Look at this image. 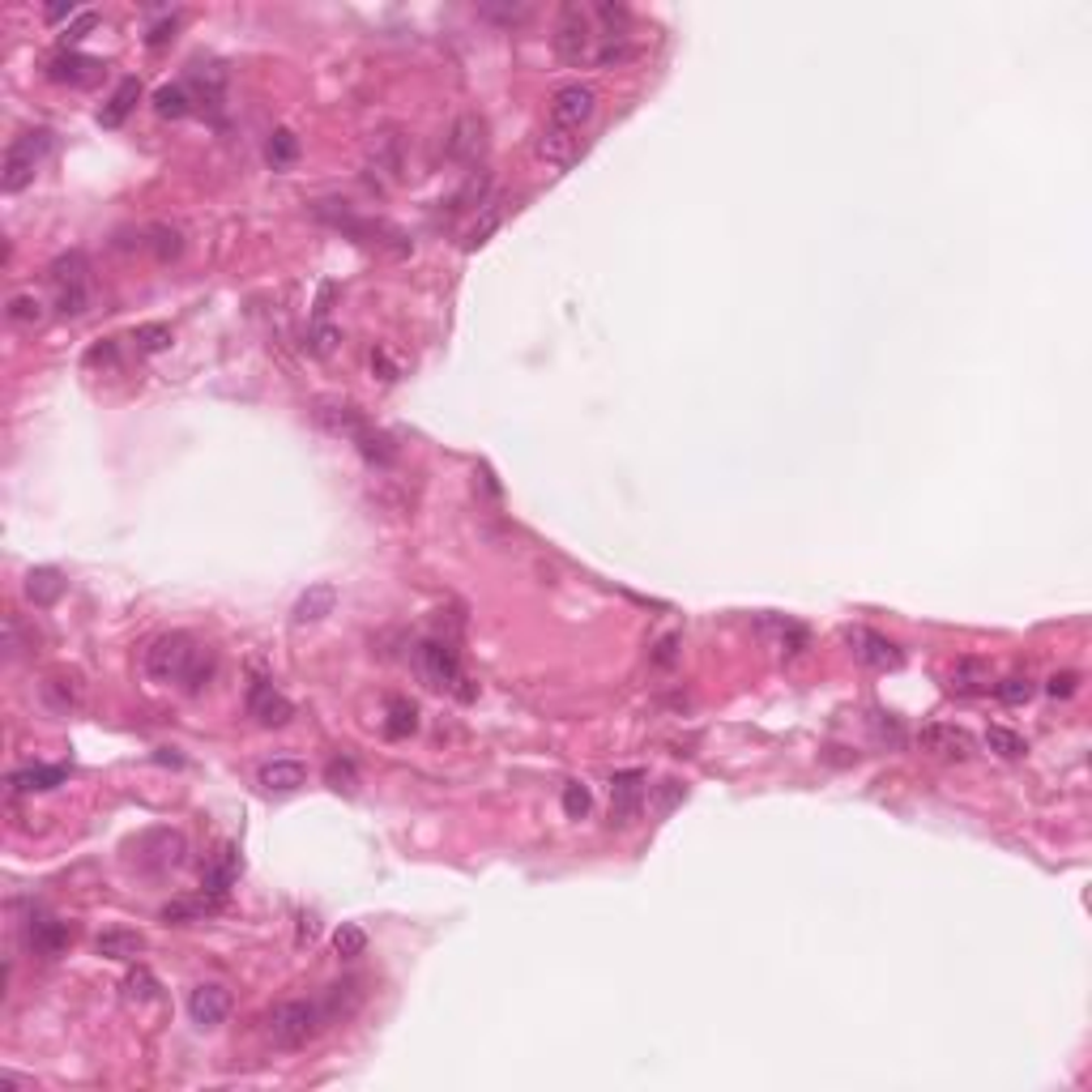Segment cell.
Here are the masks:
<instances>
[{
	"instance_id": "9c48e42d",
	"label": "cell",
	"mask_w": 1092,
	"mask_h": 1092,
	"mask_svg": "<svg viewBox=\"0 0 1092 1092\" xmlns=\"http://www.w3.org/2000/svg\"><path fill=\"white\" fill-rule=\"evenodd\" d=\"M594 112H598V91L585 82H568L551 99V124L572 129V133H581V124L594 120Z\"/></svg>"
},
{
	"instance_id": "d590c367",
	"label": "cell",
	"mask_w": 1092,
	"mask_h": 1092,
	"mask_svg": "<svg viewBox=\"0 0 1092 1092\" xmlns=\"http://www.w3.org/2000/svg\"><path fill=\"white\" fill-rule=\"evenodd\" d=\"M295 158H299V137L291 129H274L270 141H265V163L274 171H286V167H295Z\"/></svg>"
},
{
	"instance_id": "8992f818",
	"label": "cell",
	"mask_w": 1092,
	"mask_h": 1092,
	"mask_svg": "<svg viewBox=\"0 0 1092 1092\" xmlns=\"http://www.w3.org/2000/svg\"><path fill=\"white\" fill-rule=\"evenodd\" d=\"M594 17L581 5H564L560 9V22H555V56L564 64H585L594 56Z\"/></svg>"
},
{
	"instance_id": "f546056e",
	"label": "cell",
	"mask_w": 1092,
	"mask_h": 1092,
	"mask_svg": "<svg viewBox=\"0 0 1092 1092\" xmlns=\"http://www.w3.org/2000/svg\"><path fill=\"white\" fill-rule=\"evenodd\" d=\"M415 730H419L415 700H406V695H388V705H384V734H388V739H410Z\"/></svg>"
},
{
	"instance_id": "9f6ffc18",
	"label": "cell",
	"mask_w": 1092,
	"mask_h": 1092,
	"mask_svg": "<svg viewBox=\"0 0 1092 1092\" xmlns=\"http://www.w3.org/2000/svg\"><path fill=\"white\" fill-rule=\"evenodd\" d=\"M116 367V346L112 342H103V346H95L91 354H86V367Z\"/></svg>"
},
{
	"instance_id": "7dc6e473",
	"label": "cell",
	"mask_w": 1092,
	"mask_h": 1092,
	"mask_svg": "<svg viewBox=\"0 0 1092 1092\" xmlns=\"http://www.w3.org/2000/svg\"><path fill=\"white\" fill-rule=\"evenodd\" d=\"M478 17L499 22V26H521L529 17V5H478Z\"/></svg>"
},
{
	"instance_id": "8d00e7d4",
	"label": "cell",
	"mask_w": 1092,
	"mask_h": 1092,
	"mask_svg": "<svg viewBox=\"0 0 1092 1092\" xmlns=\"http://www.w3.org/2000/svg\"><path fill=\"white\" fill-rule=\"evenodd\" d=\"M213 909H222V901H213V897H184V901H171L163 905V922H175V926H184V922H196V918H205V913Z\"/></svg>"
},
{
	"instance_id": "db71d44e",
	"label": "cell",
	"mask_w": 1092,
	"mask_h": 1092,
	"mask_svg": "<svg viewBox=\"0 0 1092 1092\" xmlns=\"http://www.w3.org/2000/svg\"><path fill=\"white\" fill-rule=\"evenodd\" d=\"M1046 691L1054 695V700H1071V695L1080 691V674L1076 670H1063V674H1050V683H1046Z\"/></svg>"
},
{
	"instance_id": "7402d4cb",
	"label": "cell",
	"mask_w": 1092,
	"mask_h": 1092,
	"mask_svg": "<svg viewBox=\"0 0 1092 1092\" xmlns=\"http://www.w3.org/2000/svg\"><path fill=\"white\" fill-rule=\"evenodd\" d=\"M137 103H141V82H137V77H120V82H116V91H112V99L103 103L99 124H103V129H120V124L133 116V107H137Z\"/></svg>"
},
{
	"instance_id": "e0dca14e",
	"label": "cell",
	"mask_w": 1092,
	"mask_h": 1092,
	"mask_svg": "<svg viewBox=\"0 0 1092 1092\" xmlns=\"http://www.w3.org/2000/svg\"><path fill=\"white\" fill-rule=\"evenodd\" d=\"M644 777L640 768H628V773H615L611 777V823H632L640 815V802H644Z\"/></svg>"
},
{
	"instance_id": "4dcf8cb0",
	"label": "cell",
	"mask_w": 1092,
	"mask_h": 1092,
	"mask_svg": "<svg viewBox=\"0 0 1092 1092\" xmlns=\"http://www.w3.org/2000/svg\"><path fill=\"white\" fill-rule=\"evenodd\" d=\"M64 594V577L56 568H30L26 572V598L34 606H51V602H60Z\"/></svg>"
},
{
	"instance_id": "5b68a950",
	"label": "cell",
	"mask_w": 1092,
	"mask_h": 1092,
	"mask_svg": "<svg viewBox=\"0 0 1092 1092\" xmlns=\"http://www.w3.org/2000/svg\"><path fill=\"white\" fill-rule=\"evenodd\" d=\"M47 278H51V286H56V312L60 316H82L86 308H91V261H86V253L56 257Z\"/></svg>"
},
{
	"instance_id": "5bb4252c",
	"label": "cell",
	"mask_w": 1092,
	"mask_h": 1092,
	"mask_svg": "<svg viewBox=\"0 0 1092 1092\" xmlns=\"http://www.w3.org/2000/svg\"><path fill=\"white\" fill-rule=\"evenodd\" d=\"M845 640H849L853 657L867 661V666H875V670H901L905 666V653L897 649V644H892L888 636H880V632H871V628H853Z\"/></svg>"
},
{
	"instance_id": "f5cc1de1",
	"label": "cell",
	"mask_w": 1092,
	"mask_h": 1092,
	"mask_svg": "<svg viewBox=\"0 0 1092 1092\" xmlns=\"http://www.w3.org/2000/svg\"><path fill=\"white\" fill-rule=\"evenodd\" d=\"M678 644H683V636H674V632H670V636H661V640L653 644V653H649V657H653V666L670 670L674 661H678Z\"/></svg>"
},
{
	"instance_id": "277c9868",
	"label": "cell",
	"mask_w": 1092,
	"mask_h": 1092,
	"mask_svg": "<svg viewBox=\"0 0 1092 1092\" xmlns=\"http://www.w3.org/2000/svg\"><path fill=\"white\" fill-rule=\"evenodd\" d=\"M196 653H201V640H196V636H188V632H163L158 640H150V649H146V674L154 678V683H167V687L175 683V687H180Z\"/></svg>"
},
{
	"instance_id": "d6a6232c",
	"label": "cell",
	"mask_w": 1092,
	"mask_h": 1092,
	"mask_svg": "<svg viewBox=\"0 0 1092 1092\" xmlns=\"http://www.w3.org/2000/svg\"><path fill=\"white\" fill-rule=\"evenodd\" d=\"M5 316H9V325H17V329H39L43 320H47V303H43L39 295L22 291V295H13V299H9Z\"/></svg>"
},
{
	"instance_id": "b9f144b4",
	"label": "cell",
	"mask_w": 1092,
	"mask_h": 1092,
	"mask_svg": "<svg viewBox=\"0 0 1092 1092\" xmlns=\"http://www.w3.org/2000/svg\"><path fill=\"white\" fill-rule=\"evenodd\" d=\"M333 952L342 956V960H359L367 952V935H363V926H354V922H342L333 930Z\"/></svg>"
},
{
	"instance_id": "7bdbcfd3",
	"label": "cell",
	"mask_w": 1092,
	"mask_h": 1092,
	"mask_svg": "<svg viewBox=\"0 0 1092 1092\" xmlns=\"http://www.w3.org/2000/svg\"><path fill=\"white\" fill-rule=\"evenodd\" d=\"M133 342H137L141 354H163V350L175 342V337H171L167 325H137V329H133Z\"/></svg>"
},
{
	"instance_id": "ee69618b",
	"label": "cell",
	"mask_w": 1092,
	"mask_h": 1092,
	"mask_svg": "<svg viewBox=\"0 0 1092 1092\" xmlns=\"http://www.w3.org/2000/svg\"><path fill=\"white\" fill-rule=\"evenodd\" d=\"M154 994H158V981H154V973H150V969H141V964H137V969H133L129 977H124V998H129V1002H150Z\"/></svg>"
},
{
	"instance_id": "680465c9",
	"label": "cell",
	"mask_w": 1092,
	"mask_h": 1092,
	"mask_svg": "<svg viewBox=\"0 0 1092 1092\" xmlns=\"http://www.w3.org/2000/svg\"><path fill=\"white\" fill-rule=\"evenodd\" d=\"M303 939H316V922H312V918L299 922V943H303Z\"/></svg>"
},
{
	"instance_id": "83f0119b",
	"label": "cell",
	"mask_w": 1092,
	"mask_h": 1092,
	"mask_svg": "<svg viewBox=\"0 0 1092 1092\" xmlns=\"http://www.w3.org/2000/svg\"><path fill=\"white\" fill-rule=\"evenodd\" d=\"M95 952L103 960H137L141 952H146V939H141L137 930H103V935L95 939Z\"/></svg>"
},
{
	"instance_id": "836d02e7",
	"label": "cell",
	"mask_w": 1092,
	"mask_h": 1092,
	"mask_svg": "<svg viewBox=\"0 0 1092 1092\" xmlns=\"http://www.w3.org/2000/svg\"><path fill=\"white\" fill-rule=\"evenodd\" d=\"M213 674H218V653H213L209 644H201V653L192 657V666H188V674H184L180 691H184V695H201V691L213 683Z\"/></svg>"
},
{
	"instance_id": "cb8c5ba5",
	"label": "cell",
	"mask_w": 1092,
	"mask_h": 1092,
	"mask_svg": "<svg viewBox=\"0 0 1092 1092\" xmlns=\"http://www.w3.org/2000/svg\"><path fill=\"white\" fill-rule=\"evenodd\" d=\"M320 998H325V1007H329V1020H333V1025H342V1020H350L354 1011H359V1002H363V981H359V977L333 981V986L320 990Z\"/></svg>"
},
{
	"instance_id": "44dd1931",
	"label": "cell",
	"mask_w": 1092,
	"mask_h": 1092,
	"mask_svg": "<svg viewBox=\"0 0 1092 1092\" xmlns=\"http://www.w3.org/2000/svg\"><path fill=\"white\" fill-rule=\"evenodd\" d=\"M68 781V768L64 764H30V768H17L9 777V790L13 794H43V790H56V785Z\"/></svg>"
},
{
	"instance_id": "e575fe53",
	"label": "cell",
	"mask_w": 1092,
	"mask_h": 1092,
	"mask_svg": "<svg viewBox=\"0 0 1092 1092\" xmlns=\"http://www.w3.org/2000/svg\"><path fill=\"white\" fill-rule=\"evenodd\" d=\"M499 222H504V205H499V201H487V205H482L478 218L470 222V230H465L461 248H465V253H474V248H482V244H487V240L495 236V230H499Z\"/></svg>"
},
{
	"instance_id": "c3c4849f",
	"label": "cell",
	"mask_w": 1092,
	"mask_h": 1092,
	"mask_svg": "<svg viewBox=\"0 0 1092 1092\" xmlns=\"http://www.w3.org/2000/svg\"><path fill=\"white\" fill-rule=\"evenodd\" d=\"M95 26H99V13H95V9H86V13H77V17H73V22H68V26H64V34H60V43H64L68 51H73V47H77V43H82V39H86V34H91Z\"/></svg>"
},
{
	"instance_id": "4316f807",
	"label": "cell",
	"mask_w": 1092,
	"mask_h": 1092,
	"mask_svg": "<svg viewBox=\"0 0 1092 1092\" xmlns=\"http://www.w3.org/2000/svg\"><path fill=\"white\" fill-rule=\"evenodd\" d=\"M154 112L163 120H184L196 112V99H192V86L188 82H171V86H158L154 91Z\"/></svg>"
},
{
	"instance_id": "30bf717a",
	"label": "cell",
	"mask_w": 1092,
	"mask_h": 1092,
	"mask_svg": "<svg viewBox=\"0 0 1092 1092\" xmlns=\"http://www.w3.org/2000/svg\"><path fill=\"white\" fill-rule=\"evenodd\" d=\"M918 747L926 751V756H935V760H947V764H964V760H973V734L969 730H960V726H922L918 734Z\"/></svg>"
},
{
	"instance_id": "3957f363",
	"label": "cell",
	"mask_w": 1092,
	"mask_h": 1092,
	"mask_svg": "<svg viewBox=\"0 0 1092 1092\" xmlns=\"http://www.w3.org/2000/svg\"><path fill=\"white\" fill-rule=\"evenodd\" d=\"M51 150H56V133H51V129H26V133H17L9 141V150H5V163H0V188H5V192H22L34 175H39V167L47 163Z\"/></svg>"
},
{
	"instance_id": "6da1fadb",
	"label": "cell",
	"mask_w": 1092,
	"mask_h": 1092,
	"mask_svg": "<svg viewBox=\"0 0 1092 1092\" xmlns=\"http://www.w3.org/2000/svg\"><path fill=\"white\" fill-rule=\"evenodd\" d=\"M325 1029H333V1020H329V1007L320 994L316 998H286L270 1011V1020H265V1033H270L274 1050H303Z\"/></svg>"
},
{
	"instance_id": "4fadbf2b",
	"label": "cell",
	"mask_w": 1092,
	"mask_h": 1092,
	"mask_svg": "<svg viewBox=\"0 0 1092 1092\" xmlns=\"http://www.w3.org/2000/svg\"><path fill=\"white\" fill-rule=\"evenodd\" d=\"M39 695H43V705L51 713L68 718V713H77L86 705V683H82L77 670H51L43 683H39Z\"/></svg>"
},
{
	"instance_id": "7c38bea8",
	"label": "cell",
	"mask_w": 1092,
	"mask_h": 1092,
	"mask_svg": "<svg viewBox=\"0 0 1092 1092\" xmlns=\"http://www.w3.org/2000/svg\"><path fill=\"white\" fill-rule=\"evenodd\" d=\"M482 150H487V124H482L478 116H457L449 137H444V158L470 167V163L482 158Z\"/></svg>"
},
{
	"instance_id": "f1b7e54d",
	"label": "cell",
	"mask_w": 1092,
	"mask_h": 1092,
	"mask_svg": "<svg viewBox=\"0 0 1092 1092\" xmlns=\"http://www.w3.org/2000/svg\"><path fill=\"white\" fill-rule=\"evenodd\" d=\"M146 253H154V261H180L184 253V236H180V226H171V222H154L146 226Z\"/></svg>"
},
{
	"instance_id": "d4e9b609",
	"label": "cell",
	"mask_w": 1092,
	"mask_h": 1092,
	"mask_svg": "<svg viewBox=\"0 0 1092 1092\" xmlns=\"http://www.w3.org/2000/svg\"><path fill=\"white\" fill-rule=\"evenodd\" d=\"M261 790L265 794H295L303 781H308V773H303V764L299 760H270L261 768Z\"/></svg>"
},
{
	"instance_id": "603a6c76",
	"label": "cell",
	"mask_w": 1092,
	"mask_h": 1092,
	"mask_svg": "<svg viewBox=\"0 0 1092 1092\" xmlns=\"http://www.w3.org/2000/svg\"><path fill=\"white\" fill-rule=\"evenodd\" d=\"M947 687H952L956 695H986L994 687V674L981 657H960L952 678H947Z\"/></svg>"
},
{
	"instance_id": "74e56055",
	"label": "cell",
	"mask_w": 1092,
	"mask_h": 1092,
	"mask_svg": "<svg viewBox=\"0 0 1092 1092\" xmlns=\"http://www.w3.org/2000/svg\"><path fill=\"white\" fill-rule=\"evenodd\" d=\"M325 785L333 794H346V798L359 794V768H354V760L350 756H333L325 764Z\"/></svg>"
},
{
	"instance_id": "ab89813d",
	"label": "cell",
	"mask_w": 1092,
	"mask_h": 1092,
	"mask_svg": "<svg viewBox=\"0 0 1092 1092\" xmlns=\"http://www.w3.org/2000/svg\"><path fill=\"white\" fill-rule=\"evenodd\" d=\"M0 649H5V661H9V666H13L17 657H26V653L34 649V632H26L22 615H5V644H0Z\"/></svg>"
},
{
	"instance_id": "2e32d148",
	"label": "cell",
	"mask_w": 1092,
	"mask_h": 1092,
	"mask_svg": "<svg viewBox=\"0 0 1092 1092\" xmlns=\"http://www.w3.org/2000/svg\"><path fill=\"white\" fill-rule=\"evenodd\" d=\"M248 718H257L261 726H286L295 718V705L286 700V695L270 683V678H257L253 687H248Z\"/></svg>"
},
{
	"instance_id": "ba28073f",
	"label": "cell",
	"mask_w": 1092,
	"mask_h": 1092,
	"mask_svg": "<svg viewBox=\"0 0 1092 1092\" xmlns=\"http://www.w3.org/2000/svg\"><path fill=\"white\" fill-rule=\"evenodd\" d=\"M22 939L34 956H43V960H60L68 952V943H73V926L60 922L56 913H47L39 905H30V918L22 922Z\"/></svg>"
},
{
	"instance_id": "7a4b0ae2",
	"label": "cell",
	"mask_w": 1092,
	"mask_h": 1092,
	"mask_svg": "<svg viewBox=\"0 0 1092 1092\" xmlns=\"http://www.w3.org/2000/svg\"><path fill=\"white\" fill-rule=\"evenodd\" d=\"M415 661H419V674H423L432 687L453 691L457 700H465V705H470L474 695H478L474 678L461 670V653H457L453 640H444V636H427V640H419Z\"/></svg>"
},
{
	"instance_id": "816d5d0a",
	"label": "cell",
	"mask_w": 1092,
	"mask_h": 1092,
	"mask_svg": "<svg viewBox=\"0 0 1092 1092\" xmlns=\"http://www.w3.org/2000/svg\"><path fill=\"white\" fill-rule=\"evenodd\" d=\"M180 22H184L180 13H167L163 22H154V26H150V34H146V47H163V43H171V39H175V30H180Z\"/></svg>"
},
{
	"instance_id": "52a82bcc",
	"label": "cell",
	"mask_w": 1092,
	"mask_h": 1092,
	"mask_svg": "<svg viewBox=\"0 0 1092 1092\" xmlns=\"http://www.w3.org/2000/svg\"><path fill=\"white\" fill-rule=\"evenodd\" d=\"M137 871H146V875H167L184 863V853H188V840L184 832H175V828H150L146 836H137Z\"/></svg>"
},
{
	"instance_id": "484cf974",
	"label": "cell",
	"mask_w": 1092,
	"mask_h": 1092,
	"mask_svg": "<svg viewBox=\"0 0 1092 1092\" xmlns=\"http://www.w3.org/2000/svg\"><path fill=\"white\" fill-rule=\"evenodd\" d=\"M333 606H337V589L333 585H312V589H303L299 602H295V623L303 628V623H320V619H329L333 615Z\"/></svg>"
},
{
	"instance_id": "f35d334b",
	"label": "cell",
	"mask_w": 1092,
	"mask_h": 1092,
	"mask_svg": "<svg viewBox=\"0 0 1092 1092\" xmlns=\"http://www.w3.org/2000/svg\"><path fill=\"white\" fill-rule=\"evenodd\" d=\"M337 342H342V329L329 325V320H312V329L303 333V350H308L312 359H329Z\"/></svg>"
},
{
	"instance_id": "1f68e13d",
	"label": "cell",
	"mask_w": 1092,
	"mask_h": 1092,
	"mask_svg": "<svg viewBox=\"0 0 1092 1092\" xmlns=\"http://www.w3.org/2000/svg\"><path fill=\"white\" fill-rule=\"evenodd\" d=\"M359 444V453H363V461L367 465H375V470H388L393 461H398V444H393V436L388 432H380V427H367V432L354 440Z\"/></svg>"
},
{
	"instance_id": "8fae6325",
	"label": "cell",
	"mask_w": 1092,
	"mask_h": 1092,
	"mask_svg": "<svg viewBox=\"0 0 1092 1092\" xmlns=\"http://www.w3.org/2000/svg\"><path fill=\"white\" fill-rule=\"evenodd\" d=\"M312 419L325 427L329 436H346V440H359L367 432V415L354 402H342V398H316L312 406Z\"/></svg>"
},
{
	"instance_id": "f6af8a7d",
	"label": "cell",
	"mask_w": 1092,
	"mask_h": 1092,
	"mask_svg": "<svg viewBox=\"0 0 1092 1092\" xmlns=\"http://www.w3.org/2000/svg\"><path fill=\"white\" fill-rule=\"evenodd\" d=\"M589 807H594V794H589L585 781H568L564 785V815L568 819H585Z\"/></svg>"
},
{
	"instance_id": "60d3db41",
	"label": "cell",
	"mask_w": 1092,
	"mask_h": 1092,
	"mask_svg": "<svg viewBox=\"0 0 1092 1092\" xmlns=\"http://www.w3.org/2000/svg\"><path fill=\"white\" fill-rule=\"evenodd\" d=\"M986 747L994 751L998 760H1020V756L1029 751L1025 734H1016V730H1007V726H990V730H986Z\"/></svg>"
},
{
	"instance_id": "ffe728a7",
	"label": "cell",
	"mask_w": 1092,
	"mask_h": 1092,
	"mask_svg": "<svg viewBox=\"0 0 1092 1092\" xmlns=\"http://www.w3.org/2000/svg\"><path fill=\"white\" fill-rule=\"evenodd\" d=\"M240 849L236 845H222L218 849V857H213V863L205 867V880H201V892L205 897H213V901H226V892H230V884L240 880Z\"/></svg>"
},
{
	"instance_id": "9a60e30c",
	"label": "cell",
	"mask_w": 1092,
	"mask_h": 1092,
	"mask_svg": "<svg viewBox=\"0 0 1092 1092\" xmlns=\"http://www.w3.org/2000/svg\"><path fill=\"white\" fill-rule=\"evenodd\" d=\"M188 1016L196 1029H218L230 1016V990L222 981H201V986L188 994Z\"/></svg>"
},
{
	"instance_id": "bcb514c9",
	"label": "cell",
	"mask_w": 1092,
	"mask_h": 1092,
	"mask_svg": "<svg viewBox=\"0 0 1092 1092\" xmlns=\"http://www.w3.org/2000/svg\"><path fill=\"white\" fill-rule=\"evenodd\" d=\"M1033 691H1037L1033 678H1020V674H1016V678H1002V683H994V695H998L1002 705H1011V709H1016V705H1029Z\"/></svg>"
},
{
	"instance_id": "681fc988",
	"label": "cell",
	"mask_w": 1092,
	"mask_h": 1092,
	"mask_svg": "<svg viewBox=\"0 0 1092 1092\" xmlns=\"http://www.w3.org/2000/svg\"><path fill=\"white\" fill-rule=\"evenodd\" d=\"M871 730H875V739L888 743V747H901V743H905V730H901V722L892 718V713H875V718H871Z\"/></svg>"
},
{
	"instance_id": "11a10c76",
	"label": "cell",
	"mask_w": 1092,
	"mask_h": 1092,
	"mask_svg": "<svg viewBox=\"0 0 1092 1092\" xmlns=\"http://www.w3.org/2000/svg\"><path fill=\"white\" fill-rule=\"evenodd\" d=\"M371 371L380 375L384 384H393V380H398V375H402V363L393 359V354H388L384 346H375V350H371Z\"/></svg>"
},
{
	"instance_id": "ac0fdd59",
	"label": "cell",
	"mask_w": 1092,
	"mask_h": 1092,
	"mask_svg": "<svg viewBox=\"0 0 1092 1092\" xmlns=\"http://www.w3.org/2000/svg\"><path fill=\"white\" fill-rule=\"evenodd\" d=\"M99 73H103V60L82 56V51H68V47L47 60V77L56 86H91Z\"/></svg>"
},
{
	"instance_id": "6f0895ef",
	"label": "cell",
	"mask_w": 1092,
	"mask_h": 1092,
	"mask_svg": "<svg viewBox=\"0 0 1092 1092\" xmlns=\"http://www.w3.org/2000/svg\"><path fill=\"white\" fill-rule=\"evenodd\" d=\"M64 17H68V22L77 17V5H73V0H64V5H47V22H64Z\"/></svg>"
},
{
	"instance_id": "d6986e66",
	"label": "cell",
	"mask_w": 1092,
	"mask_h": 1092,
	"mask_svg": "<svg viewBox=\"0 0 1092 1092\" xmlns=\"http://www.w3.org/2000/svg\"><path fill=\"white\" fill-rule=\"evenodd\" d=\"M581 150H585L581 133L560 129V124H551V129H542V137H538V158H547L551 167H572L581 158Z\"/></svg>"
},
{
	"instance_id": "f907efd6",
	"label": "cell",
	"mask_w": 1092,
	"mask_h": 1092,
	"mask_svg": "<svg viewBox=\"0 0 1092 1092\" xmlns=\"http://www.w3.org/2000/svg\"><path fill=\"white\" fill-rule=\"evenodd\" d=\"M683 798H687V785H678V781H661V785H657V798H653V811H657V815H670V811H674Z\"/></svg>"
}]
</instances>
